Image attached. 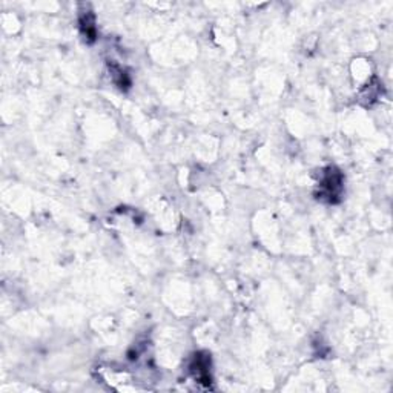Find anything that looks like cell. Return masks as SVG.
Here are the masks:
<instances>
[{
  "label": "cell",
  "instance_id": "obj_1",
  "mask_svg": "<svg viewBox=\"0 0 393 393\" xmlns=\"http://www.w3.org/2000/svg\"><path fill=\"white\" fill-rule=\"evenodd\" d=\"M344 189V177L335 166L326 168L321 173V179L318 182L316 198L326 203H338Z\"/></svg>",
  "mask_w": 393,
  "mask_h": 393
},
{
  "label": "cell",
  "instance_id": "obj_2",
  "mask_svg": "<svg viewBox=\"0 0 393 393\" xmlns=\"http://www.w3.org/2000/svg\"><path fill=\"white\" fill-rule=\"evenodd\" d=\"M189 374L194 378L195 383L204 384L209 387L212 383L211 378V355H207L206 352H197L194 357H192L189 362Z\"/></svg>",
  "mask_w": 393,
  "mask_h": 393
},
{
  "label": "cell",
  "instance_id": "obj_3",
  "mask_svg": "<svg viewBox=\"0 0 393 393\" xmlns=\"http://www.w3.org/2000/svg\"><path fill=\"white\" fill-rule=\"evenodd\" d=\"M80 31L85 35V39L93 43L97 37V28H95V17L93 13H85L80 16Z\"/></svg>",
  "mask_w": 393,
  "mask_h": 393
}]
</instances>
